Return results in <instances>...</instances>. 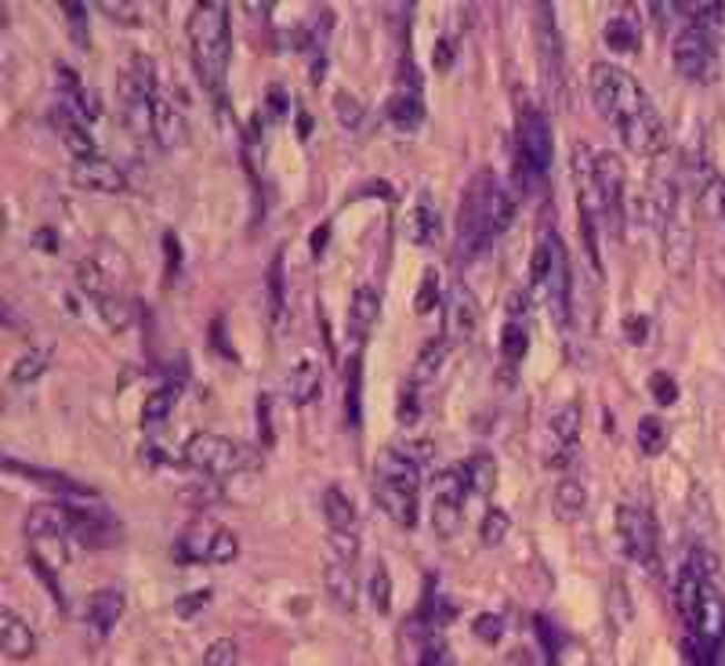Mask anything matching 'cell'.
<instances>
[{"label":"cell","mask_w":725,"mask_h":666,"mask_svg":"<svg viewBox=\"0 0 725 666\" xmlns=\"http://www.w3.org/2000/svg\"><path fill=\"white\" fill-rule=\"evenodd\" d=\"M51 123H54V131H59L62 145H66V152H70L73 160L99 157V149H94V138L88 134L84 120H80V113H77L73 105H54L51 109Z\"/></svg>","instance_id":"5bb4252c"},{"label":"cell","mask_w":725,"mask_h":666,"mask_svg":"<svg viewBox=\"0 0 725 666\" xmlns=\"http://www.w3.org/2000/svg\"><path fill=\"white\" fill-rule=\"evenodd\" d=\"M236 663H240V648L232 637H218L203 652V666H236Z\"/></svg>","instance_id":"7dc6e473"},{"label":"cell","mask_w":725,"mask_h":666,"mask_svg":"<svg viewBox=\"0 0 725 666\" xmlns=\"http://www.w3.org/2000/svg\"><path fill=\"white\" fill-rule=\"evenodd\" d=\"M624 330H627V337H632L635 344L646 337V330H650V319L646 315H627L624 319Z\"/></svg>","instance_id":"680465c9"},{"label":"cell","mask_w":725,"mask_h":666,"mask_svg":"<svg viewBox=\"0 0 725 666\" xmlns=\"http://www.w3.org/2000/svg\"><path fill=\"white\" fill-rule=\"evenodd\" d=\"M581 402H566V406H558L548 421V435H552V446H577L581 442Z\"/></svg>","instance_id":"4dcf8cb0"},{"label":"cell","mask_w":725,"mask_h":666,"mask_svg":"<svg viewBox=\"0 0 725 666\" xmlns=\"http://www.w3.org/2000/svg\"><path fill=\"white\" fill-rule=\"evenodd\" d=\"M526 349H530V333H526V323H504V330H501V352H504V359L508 363H518V359L526 355Z\"/></svg>","instance_id":"ee69618b"},{"label":"cell","mask_w":725,"mask_h":666,"mask_svg":"<svg viewBox=\"0 0 725 666\" xmlns=\"http://www.w3.org/2000/svg\"><path fill=\"white\" fill-rule=\"evenodd\" d=\"M286 113H291V94H286L283 83H269V88H265L262 117H265V120H286Z\"/></svg>","instance_id":"c3c4849f"},{"label":"cell","mask_w":725,"mask_h":666,"mask_svg":"<svg viewBox=\"0 0 725 666\" xmlns=\"http://www.w3.org/2000/svg\"><path fill=\"white\" fill-rule=\"evenodd\" d=\"M472 634L479 637L483 645H497L501 637H504V619L497 613H479L472 619Z\"/></svg>","instance_id":"681fc988"},{"label":"cell","mask_w":725,"mask_h":666,"mask_svg":"<svg viewBox=\"0 0 725 666\" xmlns=\"http://www.w3.org/2000/svg\"><path fill=\"white\" fill-rule=\"evenodd\" d=\"M178 395H182V377H174V381H168V384H160L153 395L145 398V406H142V421L153 427V424H160V421H168L171 416V406L178 402Z\"/></svg>","instance_id":"836d02e7"},{"label":"cell","mask_w":725,"mask_h":666,"mask_svg":"<svg viewBox=\"0 0 725 666\" xmlns=\"http://www.w3.org/2000/svg\"><path fill=\"white\" fill-rule=\"evenodd\" d=\"M464 478H469V493L475 496H490L497 490V461L486 450H475L469 461L461 464Z\"/></svg>","instance_id":"83f0119b"},{"label":"cell","mask_w":725,"mask_h":666,"mask_svg":"<svg viewBox=\"0 0 725 666\" xmlns=\"http://www.w3.org/2000/svg\"><path fill=\"white\" fill-rule=\"evenodd\" d=\"M686 19L693 26H701V30L715 40L722 48L725 44V4L722 0H704V4H686Z\"/></svg>","instance_id":"1f68e13d"},{"label":"cell","mask_w":725,"mask_h":666,"mask_svg":"<svg viewBox=\"0 0 725 666\" xmlns=\"http://www.w3.org/2000/svg\"><path fill=\"white\" fill-rule=\"evenodd\" d=\"M345 416L349 427H360V355L345 363Z\"/></svg>","instance_id":"7bdbcfd3"},{"label":"cell","mask_w":725,"mask_h":666,"mask_svg":"<svg viewBox=\"0 0 725 666\" xmlns=\"http://www.w3.org/2000/svg\"><path fill=\"white\" fill-rule=\"evenodd\" d=\"M464 504H450V500H432V533L440 539H450L461 533Z\"/></svg>","instance_id":"74e56055"},{"label":"cell","mask_w":725,"mask_h":666,"mask_svg":"<svg viewBox=\"0 0 725 666\" xmlns=\"http://www.w3.org/2000/svg\"><path fill=\"white\" fill-rule=\"evenodd\" d=\"M417 490H421V467L414 461H406L395 446H385L374 456V500L403 529H414L417 525Z\"/></svg>","instance_id":"277c9868"},{"label":"cell","mask_w":725,"mask_h":666,"mask_svg":"<svg viewBox=\"0 0 725 666\" xmlns=\"http://www.w3.org/2000/svg\"><path fill=\"white\" fill-rule=\"evenodd\" d=\"M421 395L414 392V384H406L403 387V395H400V410H395V416H400V424L403 427H414L417 421H421Z\"/></svg>","instance_id":"db71d44e"},{"label":"cell","mask_w":725,"mask_h":666,"mask_svg":"<svg viewBox=\"0 0 725 666\" xmlns=\"http://www.w3.org/2000/svg\"><path fill=\"white\" fill-rule=\"evenodd\" d=\"M0 648H4V656L8 659H30L33 652H37V637L30 630V623H26L16 608H0Z\"/></svg>","instance_id":"2e32d148"},{"label":"cell","mask_w":725,"mask_h":666,"mask_svg":"<svg viewBox=\"0 0 725 666\" xmlns=\"http://www.w3.org/2000/svg\"><path fill=\"white\" fill-rule=\"evenodd\" d=\"M475 323H479V304L472 297V290L464 283H454L446 290V337L450 341L472 337Z\"/></svg>","instance_id":"9a60e30c"},{"label":"cell","mask_w":725,"mask_h":666,"mask_svg":"<svg viewBox=\"0 0 725 666\" xmlns=\"http://www.w3.org/2000/svg\"><path fill=\"white\" fill-rule=\"evenodd\" d=\"M211 602V591H193V594H185V598H178L174 602V616L178 619H193L200 616V608Z\"/></svg>","instance_id":"6f0895ef"},{"label":"cell","mask_w":725,"mask_h":666,"mask_svg":"<svg viewBox=\"0 0 725 666\" xmlns=\"http://www.w3.org/2000/svg\"><path fill=\"white\" fill-rule=\"evenodd\" d=\"M283 258H272V272H269V315L280 330L286 326V301H283Z\"/></svg>","instance_id":"b9f144b4"},{"label":"cell","mask_w":725,"mask_h":666,"mask_svg":"<svg viewBox=\"0 0 725 666\" xmlns=\"http://www.w3.org/2000/svg\"><path fill=\"white\" fill-rule=\"evenodd\" d=\"M635 438H638V450L646 456H661L667 450V424L661 416H638V427H635Z\"/></svg>","instance_id":"d590c367"},{"label":"cell","mask_w":725,"mask_h":666,"mask_svg":"<svg viewBox=\"0 0 725 666\" xmlns=\"http://www.w3.org/2000/svg\"><path fill=\"white\" fill-rule=\"evenodd\" d=\"M432 500H450V504H464L469 500V478H464L461 467H443L440 475L432 478Z\"/></svg>","instance_id":"8d00e7d4"},{"label":"cell","mask_w":725,"mask_h":666,"mask_svg":"<svg viewBox=\"0 0 725 666\" xmlns=\"http://www.w3.org/2000/svg\"><path fill=\"white\" fill-rule=\"evenodd\" d=\"M508 529H512L508 511H501V507H486L483 522H479V539H483L486 547H497V544H504V536H508Z\"/></svg>","instance_id":"ab89813d"},{"label":"cell","mask_w":725,"mask_h":666,"mask_svg":"<svg viewBox=\"0 0 725 666\" xmlns=\"http://www.w3.org/2000/svg\"><path fill=\"white\" fill-rule=\"evenodd\" d=\"M440 301H443L440 272L425 269V275H421V283H417V294H414V312L417 315H429V312H435V304H440Z\"/></svg>","instance_id":"60d3db41"},{"label":"cell","mask_w":725,"mask_h":666,"mask_svg":"<svg viewBox=\"0 0 725 666\" xmlns=\"http://www.w3.org/2000/svg\"><path fill=\"white\" fill-rule=\"evenodd\" d=\"M617 536H621L627 558L638 562L646 573H656V568H661V558H656V525L642 507H635V504L617 507Z\"/></svg>","instance_id":"8fae6325"},{"label":"cell","mask_w":725,"mask_h":666,"mask_svg":"<svg viewBox=\"0 0 725 666\" xmlns=\"http://www.w3.org/2000/svg\"><path fill=\"white\" fill-rule=\"evenodd\" d=\"M377 315H381V297L374 286H360L352 294V304H349V333L355 341L366 337L374 326H377Z\"/></svg>","instance_id":"7402d4cb"},{"label":"cell","mask_w":725,"mask_h":666,"mask_svg":"<svg viewBox=\"0 0 725 666\" xmlns=\"http://www.w3.org/2000/svg\"><path fill=\"white\" fill-rule=\"evenodd\" d=\"M236 554H240V539L232 536L225 525H214L211 539H208V562L211 565H229V562H236Z\"/></svg>","instance_id":"f35d334b"},{"label":"cell","mask_w":725,"mask_h":666,"mask_svg":"<svg viewBox=\"0 0 725 666\" xmlns=\"http://www.w3.org/2000/svg\"><path fill=\"white\" fill-rule=\"evenodd\" d=\"M189 44H193V62L200 80L208 83L214 94L225 91L229 59H232V30H229V8L218 0H203L189 11L185 22Z\"/></svg>","instance_id":"6da1fadb"},{"label":"cell","mask_w":725,"mask_h":666,"mask_svg":"<svg viewBox=\"0 0 725 666\" xmlns=\"http://www.w3.org/2000/svg\"><path fill=\"white\" fill-rule=\"evenodd\" d=\"M73 185L88 189V192H124L128 189V174L109 160V157H88V160H73L70 167Z\"/></svg>","instance_id":"4fadbf2b"},{"label":"cell","mask_w":725,"mask_h":666,"mask_svg":"<svg viewBox=\"0 0 725 666\" xmlns=\"http://www.w3.org/2000/svg\"><path fill=\"white\" fill-rule=\"evenodd\" d=\"M153 142H157V149L185 145V120L163 91L153 94Z\"/></svg>","instance_id":"ac0fdd59"},{"label":"cell","mask_w":725,"mask_h":666,"mask_svg":"<svg viewBox=\"0 0 725 666\" xmlns=\"http://www.w3.org/2000/svg\"><path fill=\"white\" fill-rule=\"evenodd\" d=\"M323 515L331 522L334 533H355V507L341 485H331V490L323 493Z\"/></svg>","instance_id":"d6a6232c"},{"label":"cell","mask_w":725,"mask_h":666,"mask_svg":"<svg viewBox=\"0 0 725 666\" xmlns=\"http://www.w3.org/2000/svg\"><path fill=\"white\" fill-rule=\"evenodd\" d=\"M602 40H606V48L613 54H635L642 30H638L632 11H617V16H610L606 26H602Z\"/></svg>","instance_id":"603a6c76"},{"label":"cell","mask_w":725,"mask_h":666,"mask_svg":"<svg viewBox=\"0 0 725 666\" xmlns=\"http://www.w3.org/2000/svg\"><path fill=\"white\" fill-rule=\"evenodd\" d=\"M672 62H675L678 77H686L693 83H711L718 77V44L701 30V26H693L686 19L675 26Z\"/></svg>","instance_id":"ba28073f"},{"label":"cell","mask_w":725,"mask_h":666,"mask_svg":"<svg viewBox=\"0 0 725 666\" xmlns=\"http://www.w3.org/2000/svg\"><path fill=\"white\" fill-rule=\"evenodd\" d=\"M323 587H326V594H331V602H334L338 608H345V613H355V605H360V583H355V573H352L349 562L326 558Z\"/></svg>","instance_id":"ffe728a7"},{"label":"cell","mask_w":725,"mask_h":666,"mask_svg":"<svg viewBox=\"0 0 725 666\" xmlns=\"http://www.w3.org/2000/svg\"><path fill=\"white\" fill-rule=\"evenodd\" d=\"M66 518H70V536L84 547H105L117 533V525L109 518L91 515V511H80V507H66Z\"/></svg>","instance_id":"44dd1931"},{"label":"cell","mask_w":725,"mask_h":666,"mask_svg":"<svg viewBox=\"0 0 725 666\" xmlns=\"http://www.w3.org/2000/svg\"><path fill=\"white\" fill-rule=\"evenodd\" d=\"M44 370H48V352H26L22 359H16V366H11V381L30 384L37 377H44Z\"/></svg>","instance_id":"f6af8a7d"},{"label":"cell","mask_w":725,"mask_h":666,"mask_svg":"<svg viewBox=\"0 0 725 666\" xmlns=\"http://www.w3.org/2000/svg\"><path fill=\"white\" fill-rule=\"evenodd\" d=\"M515 211H518V192L512 185H501L494 182V189H490V200H486V214H490V235H497L504 232L515 221Z\"/></svg>","instance_id":"f1b7e54d"},{"label":"cell","mask_w":725,"mask_h":666,"mask_svg":"<svg viewBox=\"0 0 725 666\" xmlns=\"http://www.w3.org/2000/svg\"><path fill=\"white\" fill-rule=\"evenodd\" d=\"M693 652H696V648H693ZM696 656H701V652H696ZM701 659H704L707 666H725V642H722L718 648H711L707 656H701Z\"/></svg>","instance_id":"be15d7a7"},{"label":"cell","mask_w":725,"mask_h":666,"mask_svg":"<svg viewBox=\"0 0 725 666\" xmlns=\"http://www.w3.org/2000/svg\"><path fill=\"white\" fill-rule=\"evenodd\" d=\"M552 504H555V515L558 518H573V515H581L584 504H587V493H584V485L573 478V475H563L555 482V496H552Z\"/></svg>","instance_id":"e575fe53"},{"label":"cell","mask_w":725,"mask_h":666,"mask_svg":"<svg viewBox=\"0 0 725 666\" xmlns=\"http://www.w3.org/2000/svg\"><path fill=\"white\" fill-rule=\"evenodd\" d=\"M595 182H598V200H602V225L613 235L624 232V160L613 149L595 152Z\"/></svg>","instance_id":"30bf717a"},{"label":"cell","mask_w":725,"mask_h":666,"mask_svg":"<svg viewBox=\"0 0 725 666\" xmlns=\"http://www.w3.org/2000/svg\"><path fill=\"white\" fill-rule=\"evenodd\" d=\"M294 117H298V138H309L312 134V113L309 109H298Z\"/></svg>","instance_id":"6125c7cd"},{"label":"cell","mask_w":725,"mask_h":666,"mask_svg":"<svg viewBox=\"0 0 725 666\" xmlns=\"http://www.w3.org/2000/svg\"><path fill=\"white\" fill-rule=\"evenodd\" d=\"M62 16L70 19V37L77 40L80 48H88V8L84 4H70V0H66L62 4Z\"/></svg>","instance_id":"f5cc1de1"},{"label":"cell","mask_w":725,"mask_h":666,"mask_svg":"<svg viewBox=\"0 0 725 666\" xmlns=\"http://www.w3.org/2000/svg\"><path fill=\"white\" fill-rule=\"evenodd\" d=\"M650 392L653 398L661 402V406H672V402L678 398V387H675V377L667 370H656L653 377H650Z\"/></svg>","instance_id":"9f6ffc18"},{"label":"cell","mask_w":725,"mask_h":666,"mask_svg":"<svg viewBox=\"0 0 725 666\" xmlns=\"http://www.w3.org/2000/svg\"><path fill=\"white\" fill-rule=\"evenodd\" d=\"M26 539H30V551H33L30 554L33 568L44 576V583L54 594V602L66 605L59 583H54V576L70 565V518H66V507H59V504L30 507V515H26Z\"/></svg>","instance_id":"7a4b0ae2"},{"label":"cell","mask_w":725,"mask_h":666,"mask_svg":"<svg viewBox=\"0 0 725 666\" xmlns=\"http://www.w3.org/2000/svg\"><path fill=\"white\" fill-rule=\"evenodd\" d=\"M320 366H316V359H298V363L291 366V377H286V395H291L294 406H309L312 398L320 395Z\"/></svg>","instance_id":"484cf974"},{"label":"cell","mask_w":725,"mask_h":666,"mask_svg":"<svg viewBox=\"0 0 725 666\" xmlns=\"http://www.w3.org/2000/svg\"><path fill=\"white\" fill-rule=\"evenodd\" d=\"M664 235V258H667V269L672 272H689V261H693V232L682 218L667 221Z\"/></svg>","instance_id":"cb8c5ba5"},{"label":"cell","mask_w":725,"mask_h":666,"mask_svg":"<svg viewBox=\"0 0 725 666\" xmlns=\"http://www.w3.org/2000/svg\"><path fill=\"white\" fill-rule=\"evenodd\" d=\"M494 182H497L494 171L483 167V171L472 174L469 189H464L461 218H457V258L461 261H472L475 254H483L486 243L494 240V235H490V214H486V200H490Z\"/></svg>","instance_id":"52a82bcc"},{"label":"cell","mask_w":725,"mask_h":666,"mask_svg":"<svg viewBox=\"0 0 725 666\" xmlns=\"http://www.w3.org/2000/svg\"><path fill=\"white\" fill-rule=\"evenodd\" d=\"M718 218H722V225H725V196H722V203H718Z\"/></svg>","instance_id":"03108f58"},{"label":"cell","mask_w":725,"mask_h":666,"mask_svg":"<svg viewBox=\"0 0 725 666\" xmlns=\"http://www.w3.org/2000/svg\"><path fill=\"white\" fill-rule=\"evenodd\" d=\"M33 246H37V250H59V240H54V229H37Z\"/></svg>","instance_id":"94428289"},{"label":"cell","mask_w":725,"mask_h":666,"mask_svg":"<svg viewBox=\"0 0 725 666\" xmlns=\"http://www.w3.org/2000/svg\"><path fill=\"white\" fill-rule=\"evenodd\" d=\"M450 359V337L446 333H435V337H429L425 344L417 349V359H414V384H429V381H435L440 377V370H443V363Z\"/></svg>","instance_id":"d4e9b609"},{"label":"cell","mask_w":725,"mask_h":666,"mask_svg":"<svg viewBox=\"0 0 725 666\" xmlns=\"http://www.w3.org/2000/svg\"><path fill=\"white\" fill-rule=\"evenodd\" d=\"M182 464L203 471L214 482H225L232 475H243V471H258L262 467V456H258L254 446H243V442H232L225 435L197 432L185 438Z\"/></svg>","instance_id":"8992f818"},{"label":"cell","mask_w":725,"mask_h":666,"mask_svg":"<svg viewBox=\"0 0 725 666\" xmlns=\"http://www.w3.org/2000/svg\"><path fill=\"white\" fill-rule=\"evenodd\" d=\"M552 128L541 109L523 105L515 128V149H512V189L518 196H533L552 171Z\"/></svg>","instance_id":"3957f363"},{"label":"cell","mask_w":725,"mask_h":666,"mask_svg":"<svg viewBox=\"0 0 725 666\" xmlns=\"http://www.w3.org/2000/svg\"><path fill=\"white\" fill-rule=\"evenodd\" d=\"M334 113H338L341 123H345V128H360V123H363V102L349 91H338L334 94Z\"/></svg>","instance_id":"816d5d0a"},{"label":"cell","mask_w":725,"mask_h":666,"mask_svg":"<svg viewBox=\"0 0 725 666\" xmlns=\"http://www.w3.org/2000/svg\"><path fill=\"white\" fill-rule=\"evenodd\" d=\"M258 421H262V442L269 446V442L276 438V435H272V427H269V398H265V395L258 398Z\"/></svg>","instance_id":"91938a15"},{"label":"cell","mask_w":725,"mask_h":666,"mask_svg":"<svg viewBox=\"0 0 725 666\" xmlns=\"http://www.w3.org/2000/svg\"><path fill=\"white\" fill-rule=\"evenodd\" d=\"M403 229H406V240H410V243H417V246H432V243H440L443 218H440V211H435V203H432L429 192H425V196H417V203L406 211Z\"/></svg>","instance_id":"e0dca14e"},{"label":"cell","mask_w":725,"mask_h":666,"mask_svg":"<svg viewBox=\"0 0 725 666\" xmlns=\"http://www.w3.org/2000/svg\"><path fill=\"white\" fill-rule=\"evenodd\" d=\"M120 616H124V594H120V591H99V594H91V598H88L84 619H88L91 634L102 637V642L113 634Z\"/></svg>","instance_id":"d6986e66"},{"label":"cell","mask_w":725,"mask_h":666,"mask_svg":"<svg viewBox=\"0 0 725 666\" xmlns=\"http://www.w3.org/2000/svg\"><path fill=\"white\" fill-rule=\"evenodd\" d=\"M537 51L544 54V69L552 73V80L558 83V62H563V44H558V30H555V11L548 4L537 8Z\"/></svg>","instance_id":"4316f807"},{"label":"cell","mask_w":725,"mask_h":666,"mask_svg":"<svg viewBox=\"0 0 725 666\" xmlns=\"http://www.w3.org/2000/svg\"><path fill=\"white\" fill-rule=\"evenodd\" d=\"M77 283L94 301V309L102 312L109 330H124L131 323L128 301L113 290V280H109V272L102 269V261H91V258L80 261V265H77Z\"/></svg>","instance_id":"9c48e42d"},{"label":"cell","mask_w":725,"mask_h":666,"mask_svg":"<svg viewBox=\"0 0 725 666\" xmlns=\"http://www.w3.org/2000/svg\"><path fill=\"white\" fill-rule=\"evenodd\" d=\"M326 547H331V558L355 565V551H360V539H355V533H334V529H331V539H326Z\"/></svg>","instance_id":"11a10c76"},{"label":"cell","mask_w":725,"mask_h":666,"mask_svg":"<svg viewBox=\"0 0 725 666\" xmlns=\"http://www.w3.org/2000/svg\"><path fill=\"white\" fill-rule=\"evenodd\" d=\"M385 120L400 131H414V128L425 123V102H421L417 94L406 88L400 94H392V102L385 105Z\"/></svg>","instance_id":"f546056e"},{"label":"cell","mask_w":725,"mask_h":666,"mask_svg":"<svg viewBox=\"0 0 725 666\" xmlns=\"http://www.w3.org/2000/svg\"><path fill=\"white\" fill-rule=\"evenodd\" d=\"M371 598H374V608L381 616L392 613V579H389V568L381 562L374 565V573H371Z\"/></svg>","instance_id":"bcb514c9"},{"label":"cell","mask_w":725,"mask_h":666,"mask_svg":"<svg viewBox=\"0 0 725 666\" xmlns=\"http://www.w3.org/2000/svg\"><path fill=\"white\" fill-rule=\"evenodd\" d=\"M624 149H632L635 157H664L667 145H672V138H667V128L661 113L650 105L646 113H638L635 120H627L624 128H617Z\"/></svg>","instance_id":"7c38bea8"},{"label":"cell","mask_w":725,"mask_h":666,"mask_svg":"<svg viewBox=\"0 0 725 666\" xmlns=\"http://www.w3.org/2000/svg\"><path fill=\"white\" fill-rule=\"evenodd\" d=\"M99 11L105 19H117V22H124V26H139L142 22V8L134 4V0H102Z\"/></svg>","instance_id":"f907efd6"},{"label":"cell","mask_w":725,"mask_h":666,"mask_svg":"<svg viewBox=\"0 0 725 666\" xmlns=\"http://www.w3.org/2000/svg\"><path fill=\"white\" fill-rule=\"evenodd\" d=\"M587 88H592V102L602 120L613 123V128H624L627 120H635L653 105L646 91H642V83L613 62H595L587 69Z\"/></svg>","instance_id":"5b68a950"},{"label":"cell","mask_w":725,"mask_h":666,"mask_svg":"<svg viewBox=\"0 0 725 666\" xmlns=\"http://www.w3.org/2000/svg\"><path fill=\"white\" fill-rule=\"evenodd\" d=\"M323 240H326V225H320V229H316V235H312V250H316V254L323 250Z\"/></svg>","instance_id":"e7e4bbea"}]
</instances>
